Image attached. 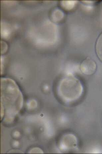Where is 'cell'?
Instances as JSON below:
<instances>
[{"mask_svg":"<svg viewBox=\"0 0 102 154\" xmlns=\"http://www.w3.org/2000/svg\"><path fill=\"white\" fill-rule=\"evenodd\" d=\"M95 51L98 58L102 62V32L99 35L96 42Z\"/></svg>","mask_w":102,"mask_h":154,"instance_id":"7a4b0ae2","label":"cell"},{"mask_svg":"<svg viewBox=\"0 0 102 154\" xmlns=\"http://www.w3.org/2000/svg\"><path fill=\"white\" fill-rule=\"evenodd\" d=\"M97 69V65L95 62L89 57L84 60L81 64V70L85 75H93Z\"/></svg>","mask_w":102,"mask_h":154,"instance_id":"6da1fadb","label":"cell"},{"mask_svg":"<svg viewBox=\"0 0 102 154\" xmlns=\"http://www.w3.org/2000/svg\"><path fill=\"white\" fill-rule=\"evenodd\" d=\"M77 2L74 1H64L61 2V5L66 10H71L75 6Z\"/></svg>","mask_w":102,"mask_h":154,"instance_id":"3957f363","label":"cell"}]
</instances>
